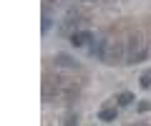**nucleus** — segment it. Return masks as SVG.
Instances as JSON below:
<instances>
[{
	"instance_id": "1",
	"label": "nucleus",
	"mask_w": 151,
	"mask_h": 126,
	"mask_svg": "<svg viewBox=\"0 0 151 126\" xmlns=\"http://www.w3.org/2000/svg\"><path fill=\"white\" fill-rule=\"evenodd\" d=\"M146 58V40L141 35H131L126 43V63H141Z\"/></svg>"
},
{
	"instance_id": "2",
	"label": "nucleus",
	"mask_w": 151,
	"mask_h": 126,
	"mask_svg": "<svg viewBox=\"0 0 151 126\" xmlns=\"http://www.w3.org/2000/svg\"><path fill=\"white\" fill-rule=\"evenodd\" d=\"M121 58H124V45H121V43H113V40H108L106 53H103V63H119Z\"/></svg>"
},
{
	"instance_id": "3",
	"label": "nucleus",
	"mask_w": 151,
	"mask_h": 126,
	"mask_svg": "<svg viewBox=\"0 0 151 126\" xmlns=\"http://www.w3.org/2000/svg\"><path fill=\"white\" fill-rule=\"evenodd\" d=\"M88 40H93V33H88V30H78V33H70V43H73L76 48L86 45Z\"/></svg>"
},
{
	"instance_id": "4",
	"label": "nucleus",
	"mask_w": 151,
	"mask_h": 126,
	"mask_svg": "<svg viewBox=\"0 0 151 126\" xmlns=\"http://www.w3.org/2000/svg\"><path fill=\"white\" fill-rule=\"evenodd\" d=\"M55 66H63V68H78V63H76L70 55L60 53V55H55Z\"/></svg>"
},
{
	"instance_id": "5",
	"label": "nucleus",
	"mask_w": 151,
	"mask_h": 126,
	"mask_svg": "<svg viewBox=\"0 0 151 126\" xmlns=\"http://www.w3.org/2000/svg\"><path fill=\"white\" fill-rule=\"evenodd\" d=\"M98 119L101 121H113L116 119V109H103L101 114H98Z\"/></svg>"
},
{
	"instance_id": "6",
	"label": "nucleus",
	"mask_w": 151,
	"mask_h": 126,
	"mask_svg": "<svg viewBox=\"0 0 151 126\" xmlns=\"http://www.w3.org/2000/svg\"><path fill=\"white\" fill-rule=\"evenodd\" d=\"M50 25H53V18H50V15H48V10H45V13H43V33H48Z\"/></svg>"
},
{
	"instance_id": "7",
	"label": "nucleus",
	"mask_w": 151,
	"mask_h": 126,
	"mask_svg": "<svg viewBox=\"0 0 151 126\" xmlns=\"http://www.w3.org/2000/svg\"><path fill=\"white\" fill-rule=\"evenodd\" d=\"M131 101H134V96H131V93H121V96H119V104H121V106H129Z\"/></svg>"
},
{
	"instance_id": "8",
	"label": "nucleus",
	"mask_w": 151,
	"mask_h": 126,
	"mask_svg": "<svg viewBox=\"0 0 151 126\" xmlns=\"http://www.w3.org/2000/svg\"><path fill=\"white\" fill-rule=\"evenodd\" d=\"M141 86H144V88H151V73H144V76H141Z\"/></svg>"
},
{
	"instance_id": "9",
	"label": "nucleus",
	"mask_w": 151,
	"mask_h": 126,
	"mask_svg": "<svg viewBox=\"0 0 151 126\" xmlns=\"http://www.w3.org/2000/svg\"><path fill=\"white\" fill-rule=\"evenodd\" d=\"M65 126H78V119H76V116H70V119H68V124H65Z\"/></svg>"
}]
</instances>
